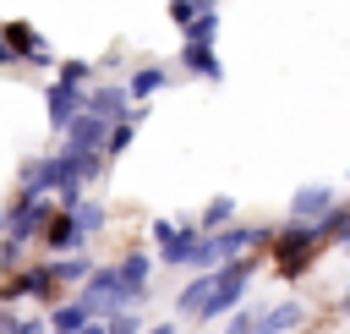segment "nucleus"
<instances>
[{"instance_id":"nucleus-1","label":"nucleus","mask_w":350,"mask_h":334,"mask_svg":"<svg viewBox=\"0 0 350 334\" xmlns=\"http://www.w3.org/2000/svg\"><path fill=\"white\" fill-rule=\"evenodd\" d=\"M323 252H328V246H323L317 224L284 219V224H273V241H268V268H273V279L295 285V279H306V274L317 268V257H323Z\"/></svg>"},{"instance_id":"nucleus-2","label":"nucleus","mask_w":350,"mask_h":334,"mask_svg":"<svg viewBox=\"0 0 350 334\" xmlns=\"http://www.w3.org/2000/svg\"><path fill=\"white\" fill-rule=\"evenodd\" d=\"M197 252H202L197 219H153V257H159V263L197 268Z\"/></svg>"},{"instance_id":"nucleus-3","label":"nucleus","mask_w":350,"mask_h":334,"mask_svg":"<svg viewBox=\"0 0 350 334\" xmlns=\"http://www.w3.org/2000/svg\"><path fill=\"white\" fill-rule=\"evenodd\" d=\"M38 246H44L49 257H71V252H82V246H88V230H82V219H77L71 208H60V203H55L49 224L38 230Z\"/></svg>"},{"instance_id":"nucleus-4","label":"nucleus","mask_w":350,"mask_h":334,"mask_svg":"<svg viewBox=\"0 0 350 334\" xmlns=\"http://www.w3.org/2000/svg\"><path fill=\"white\" fill-rule=\"evenodd\" d=\"M0 38L16 49V60L22 66H33V71H44V66H55V49L44 44V33L33 27V22H22V16H11V22H0Z\"/></svg>"},{"instance_id":"nucleus-5","label":"nucleus","mask_w":350,"mask_h":334,"mask_svg":"<svg viewBox=\"0 0 350 334\" xmlns=\"http://www.w3.org/2000/svg\"><path fill=\"white\" fill-rule=\"evenodd\" d=\"M88 104V88H71V82H44V126L55 137H66V126L82 115Z\"/></svg>"},{"instance_id":"nucleus-6","label":"nucleus","mask_w":350,"mask_h":334,"mask_svg":"<svg viewBox=\"0 0 350 334\" xmlns=\"http://www.w3.org/2000/svg\"><path fill=\"white\" fill-rule=\"evenodd\" d=\"M109 126H115V120H104V115L82 110V115L66 126L60 148H66V153H104V142H109Z\"/></svg>"},{"instance_id":"nucleus-7","label":"nucleus","mask_w":350,"mask_h":334,"mask_svg":"<svg viewBox=\"0 0 350 334\" xmlns=\"http://www.w3.org/2000/svg\"><path fill=\"white\" fill-rule=\"evenodd\" d=\"M109 263H115V274H120V285H126V301L142 307V301H148V285H153V257L131 246V252H120V257H109Z\"/></svg>"},{"instance_id":"nucleus-8","label":"nucleus","mask_w":350,"mask_h":334,"mask_svg":"<svg viewBox=\"0 0 350 334\" xmlns=\"http://www.w3.org/2000/svg\"><path fill=\"white\" fill-rule=\"evenodd\" d=\"M180 71L197 77V82H224V66H219L213 38H180Z\"/></svg>"},{"instance_id":"nucleus-9","label":"nucleus","mask_w":350,"mask_h":334,"mask_svg":"<svg viewBox=\"0 0 350 334\" xmlns=\"http://www.w3.org/2000/svg\"><path fill=\"white\" fill-rule=\"evenodd\" d=\"M339 203V192L328 186V181H312V186H301L295 197H290V208H284V219H301V224H317L328 208Z\"/></svg>"},{"instance_id":"nucleus-10","label":"nucleus","mask_w":350,"mask_h":334,"mask_svg":"<svg viewBox=\"0 0 350 334\" xmlns=\"http://www.w3.org/2000/svg\"><path fill=\"white\" fill-rule=\"evenodd\" d=\"M175 82V71L164 66V60H137L131 66V77H126V93H131V104H148L153 93H164Z\"/></svg>"},{"instance_id":"nucleus-11","label":"nucleus","mask_w":350,"mask_h":334,"mask_svg":"<svg viewBox=\"0 0 350 334\" xmlns=\"http://www.w3.org/2000/svg\"><path fill=\"white\" fill-rule=\"evenodd\" d=\"M44 318H49V334H82L88 323H98V312H93V301H88L82 290H77V296H66L60 307H49Z\"/></svg>"},{"instance_id":"nucleus-12","label":"nucleus","mask_w":350,"mask_h":334,"mask_svg":"<svg viewBox=\"0 0 350 334\" xmlns=\"http://www.w3.org/2000/svg\"><path fill=\"white\" fill-rule=\"evenodd\" d=\"M82 110H93V115H104V120H126L137 104H131V93H126V82H93L88 88V104Z\"/></svg>"},{"instance_id":"nucleus-13","label":"nucleus","mask_w":350,"mask_h":334,"mask_svg":"<svg viewBox=\"0 0 350 334\" xmlns=\"http://www.w3.org/2000/svg\"><path fill=\"white\" fill-rule=\"evenodd\" d=\"M208 301H213V268H202L197 279L180 285V296H175V318H202Z\"/></svg>"},{"instance_id":"nucleus-14","label":"nucleus","mask_w":350,"mask_h":334,"mask_svg":"<svg viewBox=\"0 0 350 334\" xmlns=\"http://www.w3.org/2000/svg\"><path fill=\"white\" fill-rule=\"evenodd\" d=\"M295 329H306V307L301 301H273L257 318V334H295Z\"/></svg>"},{"instance_id":"nucleus-15","label":"nucleus","mask_w":350,"mask_h":334,"mask_svg":"<svg viewBox=\"0 0 350 334\" xmlns=\"http://www.w3.org/2000/svg\"><path fill=\"white\" fill-rule=\"evenodd\" d=\"M235 219H241L235 197H230V192H219V197H208V203H202V214H197V230H202V235H213V230H224V224H235Z\"/></svg>"},{"instance_id":"nucleus-16","label":"nucleus","mask_w":350,"mask_h":334,"mask_svg":"<svg viewBox=\"0 0 350 334\" xmlns=\"http://www.w3.org/2000/svg\"><path fill=\"white\" fill-rule=\"evenodd\" d=\"M142 110H148V104H137V110H131L126 120H115V126H109V142H104V159H109V164H115V159H120V153H126V148L137 142V126H142Z\"/></svg>"},{"instance_id":"nucleus-17","label":"nucleus","mask_w":350,"mask_h":334,"mask_svg":"<svg viewBox=\"0 0 350 334\" xmlns=\"http://www.w3.org/2000/svg\"><path fill=\"white\" fill-rule=\"evenodd\" d=\"M71 214L82 219V230H88V235H98V230H109V208H104L98 197H82V203H77Z\"/></svg>"},{"instance_id":"nucleus-18","label":"nucleus","mask_w":350,"mask_h":334,"mask_svg":"<svg viewBox=\"0 0 350 334\" xmlns=\"http://www.w3.org/2000/svg\"><path fill=\"white\" fill-rule=\"evenodd\" d=\"M93 60H60L55 66V82H71V88H93Z\"/></svg>"},{"instance_id":"nucleus-19","label":"nucleus","mask_w":350,"mask_h":334,"mask_svg":"<svg viewBox=\"0 0 350 334\" xmlns=\"http://www.w3.org/2000/svg\"><path fill=\"white\" fill-rule=\"evenodd\" d=\"M104 329H109V334H142L148 323H142V312H137V307H120V312H109V318H104Z\"/></svg>"},{"instance_id":"nucleus-20","label":"nucleus","mask_w":350,"mask_h":334,"mask_svg":"<svg viewBox=\"0 0 350 334\" xmlns=\"http://www.w3.org/2000/svg\"><path fill=\"white\" fill-rule=\"evenodd\" d=\"M257 318H262L257 307H235V312L224 318V334H257Z\"/></svg>"},{"instance_id":"nucleus-21","label":"nucleus","mask_w":350,"mask_h":334,"mask_svg":"<svg viewBox=\"0 0 350 334\" xmlns=\"http://www.w3.org/2000/svg\"><path fill=\"white\" fill-rule=\"evenodd\" d=\"M197 16H202V11H197V0H170V22H175L180 33H186V27L197 22Z\"/></svg>"},{"instance_id":"nucleus-22","label":"nucleus","mask_w":350,"mask_h":334,"mask_svg":"<svg viewBox=\"0 0 350 334\" xmlns=\"http://www.w3.org/2000/svg\"><path fill=\"white\" fill-rule=\"evenodd\" d=\"M22 329V307H5L0 301V334H16Z\"/></svg>"},{"instance_id":"nucleus-23","label":"nucleus","mask_w":350,"mask_h":334,"mask_svg":"<svg viewBox=\"0 0 350 334\" xmlns=\"http://www.w3.org/2000/svg\"><path fill=\"white\" fill-rule=\"evenodd\" d=\"M16 334H49V318H22V329Z\"/></svg>"},{"instance_id":"nucleus-24","label":"nucleus","mask_w":350,"mask_h":334,"mask_svg":"<svg viewBox=\"0 0 350 334\" xmlns=\"http://www.w3.org/2000/svg\"><path fill=\"white\" fill-rule=\"evenodd\" d=\"M5 66H16V49H11L5 38H0V71H5Z\"/></svg>"},{"instance_id":"nucleus-25","label":"nucleus","mask_w":350,"mask_h":334,"mask_svg":"<svg viewBox=\"0 0 350 334\" xmlns=\"http://www.w3.org/2000/svg\"><path fill=\"white\" fill-rule=\"evenodd\" d=\"M142 334H180V329H175V323H148Z\"/></svg>"},{"instance_id":"nucleus-26","label":"nucleus","mask_w":350,"mask_h":334,"mask_svg":"<svg viewBox=\"0 0 350 334\" xmlns=\"http://www.w3.org/2000/svg\"><path fill=\"white\" fill-rule=\"evenodd\" d=\"M5 224H11V208H5V203H0V235H5Z\"/></svg>"},{"instance_id":"nucleus-27","label":"nucleus","mask_w":350,"mask_h":334,"mask_svg":"<svg viewBox=\"0 0 350 334\" xmlns=\"http://www.w3.org/2000/svg\"><path fill=\"white\" fill-rule=\"evenodd\" d=\"M82 334H109V329H104V318H98V323H88V329H82Z\"/></svg>"},{"instance_id":"nucleus-28","label":"nucleus","mask_w":350,"mask_h":334,"mask_svg":"<svg viewBox=\"0 0 350 334\" xmlns=\"http://www.w3.org/2000/svg\"><path fill=\"white\" fill-rule=\"evenodd\" d=\"M295 334H317V329H295Z\"/></svg>"}]
</instances>
